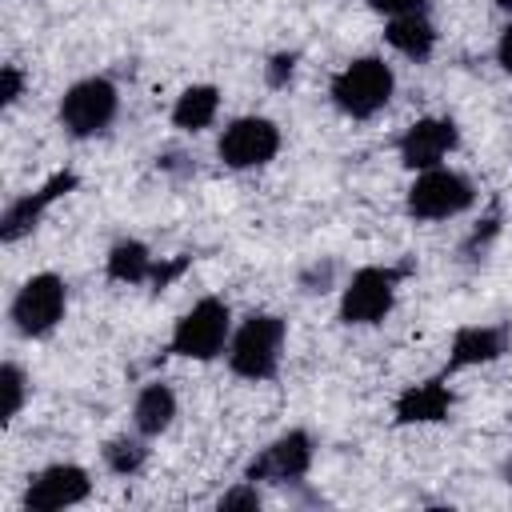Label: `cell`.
<instances>
[{
    "instance_id": "cell-1",
    "label": "cell",
    "mask_w": 512,
    "mask_h": 512,
    "mask_svg": "<svg viewBox=\"0 0 512 512\" xmlns=\"http://www.w3.org/2000/svg\"><path fill=\"white\" fill-rule=\"evenodd\" d=\"M284 340H288V320L276 312H248L228 340V372L240 380H272L280 372V356H284Z\"/></svg>"
},
{
    "instance_id": "cell-2",
    "label": "cell",
    "mask_w": 512,
    "mask_h": 512,
    "mask_svg": "<svg viewBox=\"0 0 512 512\" xmlns=\"http://www.w3.org/2000/svg\"><path fill=\"white\" fill-rule=\"evenodd\" d=\"M392 92H396V72L384 56H352L328 84L336 112H344L348 120H372L376 112L388 108Z\"/></svg>"
},
{
    "instance_id": "cell-3",
    "label": "cell",
    "mask_w": 512,
    "mask_h": 512,
    "mask_svg": "<svg viewBox=\"0 0 512 512\" xmlns=\"http://www.w3.org/2000/svg\"><path fill=\"white\" fill-rule=\"evenodd\" d=\"M408 276V268L396 264H364L348 276V284L340 288V324L348 328H376L392 316L396 296H400V280Z\"/></svg>"
},
{
    "instance_id": "cell-4",
    "label": "cell",
    "mask_w": 512,
    "mask_h": 512,
    "mask_svg": "<svg viewBox=\"0 0 512 512\" xmlns=\"http://www.w3.org/2000/svg\"><path fill=\"white\" fill-rule=\"evenodd\" d=\"M232 308L220 300V296H200L188 312H180V320L172 324V336H168V356H184V360H216L228 352V340H232Z\"/></svg>"
},
{
    "instance_id": "cell-5",
    "label": "cell",
    "mask_w": 512,
    "mask_h": 512,
    "mask_svg": "<svg viewBox=\"0 0 512 512\" xmlns=\"http://www.w3.org/2000/svg\"><path fill=\"white\" fill-rule=\"evenodd\" d=\"M472 204H476V184L464 172L448 168V164H436V168L416 172V180L404 192V212L412 220H424V224L452 220V216L468 212Z\"/></svg>"
},
{
    "instance_id": "cell-6",
    "label": "cell",
    "mask_w": 512,
    "mask_h": 512,
    "mask_svg": "<svg viewBox=\"0 0 512 512\" xmlns=\"http://www.w3.org/2000/svg\"><path fill=\"white\" fill-rule=\"evenodd\" d=\"M64 312H68V284H64V276H56V272H32V276L16 288V296H12V304H8V320H12V328H16L24 340H44V336H52V332L60 328Z\"/></svg>"
},
{
    "instance_id": "cell-7",
    "label": "cell",
    "mask_w": 512,
    "mask_h": 512,
    "mask_svg": "<svg viewBox=\"0 0 512 512\" xmlns=\"http://www.w3.org/2000/svg\"><path fill=\"white\" fill-rule=\"evenodd\" d=\"M120 112V92L108 76H84L76 80L64 96H60V108H56V120L60 128L72 136V140H92L100 132L112 128Z\"/></svg>"
},
{
    "instance_id": "cell-8",
    "label": "cell",
    "mask_w": 512,
    "mask_h": 512,
    "mask_svg": "<svg viewBox=\"0 0 512 512\" xmlns=\"http://www.w3.org/2000/svg\"><path fill=\"white\" fill-rule=\"evenodd\" d=\"M280 144H284V136H280L276 120H268V116H236V120H228L220 128L216 156L232 172H252V168L272 164Z\"/></svg>"
},
{
    "instance_id": "cell-9",
    "label": "cell",
    "mask_w": 512,
    "mask_h": 512,
    "mask_svg": "<svg viewBox=\"0 0 512 512\" xmlns=\"http://www.w3.org/2000/svg\"><path fill=\"white\" fill-rule=\"evenodd\" d=\"M316 456V444L304 428H288L276 440H268L248 464H244V480L252 484H296L308 476Z\"/></svg>"
},
{
    "instance_id": "cell-10",
    "label": "cell",
    "mask_w": 512,
    "mask_h": 512,
    "mask_svg": "<svg viewBox=\"0 0 512 512\" xmlns=\"http://www.w3.org/2000/svg\"><path fill=\"white\" fill-rule=\"evenodd\" d=\"M88 496H92L88 468L84 464H72V460H56V464L40 468L28 480L20 504H24V512H64V508L84 504Z\"/></svg>"
},
{
    "instance_id": "cell-11",
    "label": "cell",
    "mask_w": 512,
    "mask_h": 512,
    "mask_svg": "<svg viewBox=\"0 0 512 512\" xmlns=\"http://www.w3.org/2000/svg\"><path fill=\"white\" fill-rule=\"evenodd\" d=\"M460 148V128L452 116H420L412 120L400 140H396V156L408 172H424V168H436L444 164L452 152Z\"/></svg>"
},
{
    "instance_id": "cell-12",
    "label": "cell",
    "mask_w": 512,
    "mask_h": 512,
    "mask_svg": "<svg viewBox=\"0 0 512 512\" xmlns=\"http://www.w3.org/2000/svg\"><path fill=\"white\" fill-rule=\"evenodd\" d=\"M72 188H76V172H52L36 192L16 196V200L4 208V216H0V240H4V244H16V240H24L28 232H36L40 220H44V212H48L60 196H68Z\"/></svg>"
},
{
    "instance_id": "cell-13",
    "label": "cell",
    "mask_w": 512,
    "mask_h": 512,
    "mask_svg": "<svg viewBox=\"0 0 512 512\" xmlns=\"http://www.w3.org/2000/svg\"><path fill=\"white\" fill-rule=\"evenodd\" d=\"M456 408V396L448 388V376H428V380H416V384H404L392 400V420L400 428H412V424H440L448 420Z\"/></svg>"
},
{
    "instance_id": "cell-14",
    "label": "cell",
    "mask_w": 512,
    "mask_h": 512,
    "mask_svg": "<svg viewBox=\"0 0 512 512\" xmlns=\"http://www.w3.org/2000/svg\"><path fill=\"white\" fill-rule=\"evenodd\" d=\"M504 352H508V328L504 324H464L452 332L444 376L464 372V368H480V364H496Z\"/></svg>"
},
{
    "instance_id": "cell-15",
    "label": "cell",
    "mask_w": 512,
    "mask_h": 512,
    "mask_svg": "<svg viewBox=\"0 0 512 512\" xmlns=\"http://www.w3.org/2000/svg\"><path fill=\"white\" fill-rule=\"evenodd\" d=\"M176 412H180L176 392H172L164 380H152V384H144V388L136 392V400H132V428H136L140 436L156 440V436H164V432L176 424Z\"/></svg>"
},
{
    "instance_id": "cell-16",
    "label": "cell",
    "mask_w": 512,
    "mask_h": 512,
    "mask_svg": "<svg viewBox=\"0 0 512 512\" xmlns=\"http://www.w3.org/2000/svg\"><path fill=\"white\" fill-rule=\"evenodd\" d=\"M384 40H388V48L400 52L404 60L424 64V60H432V52H436V24L428 20V12H420V16H396V20L384 24Z\"/></svg>"
},
{
    "instance_id": "cell-17",
    "label": "cell",
    "mask_w": 512,
    "mask_h": 512,
    "mask_svg": "<svg viewBox=\"0 0 512 512\" xmlns=\"http://www.w3.org/2000/svg\"><path fill=\"white\" fill-rule=\"evenodd\" d=\"M104 272L108 280L116 284H152V272H156V256L144 240L136 236H124L108 248V260H104Z\"/></svg>"
},
{
    "instance_id": "cell-18",
    "label": "cell",
    "mask_w": 512,
    "mask_h": 512,
    "mask_svg": "<svg viewBox=\"0 0 512 512\" xmlns=\"http://www.w3.org/2000/svg\"><path fill=\"white\" fill-rule=\"evenodd\" d=\"M216 112H220V88L216 84H188L172 100V128H180V132H204V128H212Z\"/></svg>"
},
{
    "instance_id": "cell-19",
    "label": "cell",
    "mask_w": 512,
    "mask_h": 512,
    "mask_svg": "<svg viewBox=\"0 0 512 512\" xmlns=\"http://www.w3.org/2000/svg\"><path fill=\"white\" fill-rule=\"evenodd\" d=\"M100 460L112 476H136L144 464H148V436L140 432H124V436H112L104 448H100Z\"/></svg>"
},
{
    "instance_id": "cell-20",
    "label": "cell",
    "mask_w": 512,
    "mask_h": 512,
    "mask_svg": "<svg viewBox=\"0 0 512 512\" xmlns=\"http://www.w3.org/2000/svg\"><path fill=\"white\" fill-rule=\"evenodd\" d=\"M0 392H4V424H12L20 412H24V400H28V376L20 364H4L0 368Z\"/></svg>"
},
{
    "instance_id": "cell-21",
    "label": "cell",
    "mask_w": 512,
    "mask_h": 512,
    "mask_svg": "<svg viewBox=\"0 0 512 512\" xmlns=\"http://www.w3.org/2000/svg\"><path fill=\"white\" fill-rule=\"evenodd\" d=\"M260 504H264V496H260V488H256L252 480L232 484V488L216 500V508H220V512H256Z\"/></svg>"
},
{
    "instance_id": "cell-22",
    "label": "cell",
    "mask_w": 512,
    "mask_h": 512,
    "mask_svg": "<svg viewBox=\"0 0 512 512\" xmlns=\"http://www.w3.org/2000/svg\"><path fill=\"white\" fill-rule=\"evenodd\" d=\"M24 84H28V76H24L20 64H4V68H0V108H4V112L16 108V100L24 96Z\"/></svg>"
},
{
    "instance_id": "cell-23",
    "label": "cell",
    "mask_w": 512,
    "mask_h": 512,
    "mask_svg": "<svg viewBox=\"0 0 512 512\" xmlns=\"http://www.w3.org/2000/svg\"><path fill=\"white\" fill-rule=\"evenodd\" d=\"M292 72H296V52H276V56H268V64H264L268 88H288Z\"/></svg>"
},
{
    "instance_id": "cell-24",
    "label": "cell",
    "mask_w": 512,
    "mask_h": 512,
    "mask_svg": "<svg viewBox=\"0 0 512 512\" xmlns=\"http://www.w3.org/2000/svg\"><path fill=\"white\" fill-rule=\"evenodd\" d=\"M368 4H372V12L384 16V20H396V16H420V12L432 8V0H368Z\"/></svg>"
},
{
    "instance_id": "cell-25",
    "label": "cell",
    "mask_w": 512,
    "mask_h": 512,
    "mask_svg": "<svg viewBox=\"0 0 512 512\" xmlns=\"http://www.w3.org/2000/svg\"><path fill=\"white\" fill-rule=\"evenodd\" d=\"M332 276H336V264L332 260H316L300 272V288L304 292H328L332 288Z\"/></svg>"
},
{
    "instance_id": "cell-26",
    "label": "cell",
    "mask_w": 512,
    "mask_h": 512,
    "mask_svg": "<svg viewBox=\"0 0 512 512\" xmlns=\"http://www.w3.org/2000/svg\"><path fill=\"white\" fill-rule=\"evenodd\" d=\"M496 64L512 76V20L500 28V40H496Z\"/></svg>"
},
{
    "instance_id": "cell-27",
    "label": "cell",
    "mask_w": 512,
    "mask_h": 512,
    "mask_svg": "<svg viewBox=\"0 0 512 512\" xmlns=\"http://www.w3.org/2000/svg\"><path fill=\"white\" fill-rule=\"evenodd\" d=\"M496 8H504V12H512V0H496Z\"/></svg>"
}]
</instances>
